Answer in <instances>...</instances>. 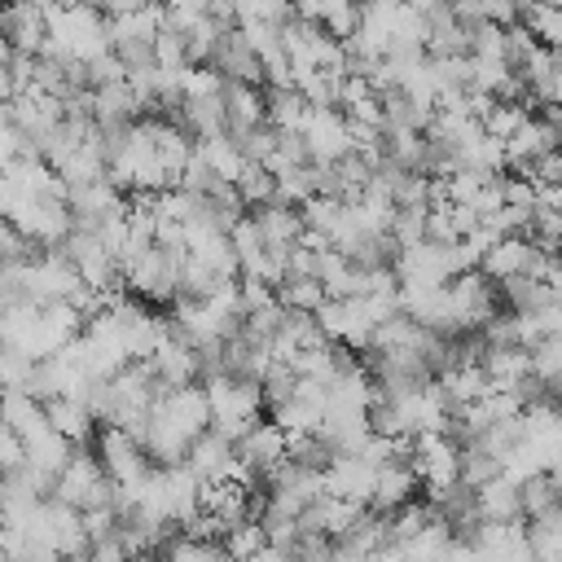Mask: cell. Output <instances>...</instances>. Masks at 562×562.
<instances>
[{
    "mask_svg": "<svg viewBox=\"0 0 562 562\" xmlns=\"http://www.w3.org/2000/svg\"><path fill=\"white\" fill-rule=\"evenodd\" d=\"M294 18L290 0H237V22H263V26H285Z\"/></svg>",
    "mask_w": 562,
    "mask_h": 562,
    "instance_id": "38",
    "label": "cell"
},
{
    "mask_svg": "<svg viewBox=\"0 0 562 562\" xmlns=\"http://www.w3.org/2000/svg\"><path fill=\"white\" fill-rule=\"evenodd\" d=\"M97 461L105 465V474H110L114 487H127V483H136V479L149 474V452L140 448V439L127 426H110V422L101 426V435H97Z\"/></svg>",
    "mask_w": 562,
    "mask_h": 562,
    "instance_id": "10",
    "label": "cell"
},
{
    "mask_svg": "<svg viewBox=\"0 0 562 562\" xmlns=\"http://www.w3.org/2000/svg\"><path fill=\"white\" fill-rule=\"evenodd\" d=\"M206 426H211L206 391H202V386H171V391H162V395L149 404L145 422L136 426V439H140V448H145L154 461L176 465V461H184L189 443H193Z\"/></svg>",
    "mask_w": 562,
    "mask_h": 562,
    "instance_id": "1",
    "label": "cell"
},
{
    "mask_svg": "<svg viewBox=\"0 0 562 562\" xmlns=\"http://www.w3.org/2000/svg\"><path fill=\"white\" fill-rule=\"evenodd\" d=\"M299 140H303V149H307L312 162H338L342 154H351L347 114L334 110V105H307L303 127H299Z\"/></svg>",
    "mask_w": 562,
    "mask_h": 562,
    "instance_id": "9",
    "label": "cell"
},
{
    "mask_svg": "<svg viewBox=\"0 0 562 562\" xmlns=\"http://www.w3.org/2000/svg\"><path fill=\"white\" fill-rule=\"evenodd\" d=\"M0 422L26 443V439H35V435H44L53 422H48V413H44V404H40V395H31V391H0Z\"/></svg>",
    "mask_w": 562,
    "mask_h": 562,
    "instance_id": "23",
    "label": "cell"
},
{
    "mask_svg": "<svg viewBox=\"0 0 562 562\" xmlns=\"http://www.w3.org/2000/svg\"><path fill=\"white\" fill-rule=\"evenodd\" d=\"M492 391H514L522 378H531V351L527 347H483L479 356Z\"/></svg>",
    "mask_w": 562,
    "mask_h": 562,
    "instance_id": "25",
    "label": "cell"
},
{
    "mask_svg": "<svg viewBox=\"0 0 562 562\" xmlns=\"http://www.w3.org/2000/svg\"><path fill=\"white\" fill-rule=\"evenodd\" d=\"M277 303L290 312H316L325 303V285L316 277H285L277 285Z\"/></svg>",
    "mask_w": 562,
    "mask_h": 562,
    "instance_id": "35",
    "label": "cell"
},
{
    "mask_svg": "<svg viewBox=\"0 0 562 562\" xmlns=\"http://www.w3.org/2000/svg\"><path fill=\"white\" fill-rule=\"evenodd\" d=\"M373 479H378V465H369L360 452H338V457H329L321 465V492L325 496H342V501L369 505Z\"/></svg>",
    "mask_w": 562,
    "mask_h": 562,
    "instance_id": "12",
    "label": "cell"
},
{
    "mask_svg": "<svg viewBox=\"0 0 562 562\" xmlns=\"http://www.w3.org/2000/svg\"><path fill=\"white\" fill-rule=\"evenodd\" d=\"M22 448H26V465H31L35 474H44V479H57V474H61V465L70 461V439H66V435H57L53 426H48L44 435L26 439Z\"/></svg>",
    "mask_w": 562,
    "mask_h": 562,
    "instance_id": "27",
    "label": "cell"
},
{
    "mask_svg": "<svg viewBox=\"0 0 562 562\" xmlns=\"http://www.w3.org/2000/svg\"><path fill=\"white\" fill-rule=\"evenodd\" d=\"M496 294L505 299V307H509V312H540L544 303H553L549 285H544V281H536V277H505Z\"/></svg>",
    "mask_w": 562,
    "mask_h": 562,
    "instance_id": "31",
    "label": "cell"
},
{
    "mask_svg": "<svg viewBox=\"0 0 562 562\" xmlns=\"http://www.w3.org/2000/svg\"><path fill=\"white\" fill-rule=\"evenodd\" d=\"M154 562H233L228 553H224V544L220 540H198V536H171L158 553H154Z\"/></svg>",
    "mask_w": 562,
    "mask_h": 562,
    "instance_id": "29",
    "label": "cell"
},
{
    "mask_svg": "<svg viewBox=\"0 0 562 562\" xmlns=\"http://www.w3.org/2000/svg\"><path fill=\"white\" fill-rule=\"evenodd\" d=\"M88 562H132V553L123 549V540H119V531H114V536L88 544Z\"/></svg>",
    "mask_w": 562,
    "mask_h": 562,
    "instance_id": "40",
    "label": "cell"
},
{
    "mask_svg": "<svg viewBox=\"0 0 562 562\" xmlns=\"http://www.w3.org/2000/svg\"><path fill=\"white\" fill-rule=\"evenodd\" d=\"M522 26L544 48H562V0H531L522 4Z\"/></svg>",
    "mask_w": 562,
    "mask_h": 562,
    "instance_id": "28",
    "label": "cell"
},
{
    "mask_svg": "<svg viewBox=\"0 0 562 562\" xmlns=\"http://www.w3.org/2000/svg\"><path fill=\"white\" fill-rule=\"evenodd\" d=\"M4 220L9 228L22 237V241H40V246H61L75 228V215H70V202L66 193H40V198H13L4 206Z\"/></svg>",
    "mask_w": 562,
    "mask_h": 562,
    "instance_id": "4",
    "label": "cell"
},
{
    "mask_svg": "<svg viewBox=\"0 0 562 562\" xmlns=\"http://www.w3.org/2000/svg\"><path fill=\"white\" fill-rule=\"evenodd\" d=\"M408 461H413L417 483L426 487V496H430V501H435L439 492H448V487H457V483H461V443H457L448 430L417 435V439H413Z\"/></svg>",
    "mask_w": 562,
    "mask_h": 562,
    "instance_id": "7",
    "label": "cell"
},
{
    "mask_svg": "<svg viewBox=\"0 0 562 562\" xmlns=\"http://www.w3.org/2000/svg\"><path fill=\"white\" fill-rule=\"evenodd\" d=\"M44 413H48V422H53V430L57 435H66L70 443H83L88 439V430H92V408L83 404V400H75V395H53L48 404H44Z\"/></svg>",
    "mask_w": 562,
    "mask_h": 562,
    "instance_id": "26",
    "label": "cell"
},
{
    "mask_svg": "<svg viewBox=\"0 0 562 562\" xmlns=\"http://www.w3.org/2000/svg\"><path fill=\"white\" fill-rule=\"evenodd\" d=\"M233 184H237L246 211H250V206H263V202H277V176H272L263 162H246Z\"/></svg>",
    "mask_w": 562,
    "mask_h": 562,
    "instance_id": "34",
    "label": "cell"
},
{
    "mask_svg": "<svg viewBox=\"0 0 562 562\" xmlns=\"http://www.w3.org/2000/svg\"><path fill=\"white\" fill-rule=\"evenodd\" d=\"M272 422H277L285 435H316L321 422H325V386L312 382V378H299L294 395L272 408Z\"/></svg>",
    "mask_w": 562,
    "mask_h": 562,
    "instance_id": "14",
    "label": "cell"
},
{
    "mask_svg": "<svg viewBox=\"0 0 562 562\" xmlns=\"http://www.w3.org/2000/svg\"><path fill=\"white\" fill-rule=\"evenodd\" d=\"M48 53L70 57V61H97L110 53V18H101V9L92 4H53L48 9Z\"/></svg>",
    "mask_w": 562,
    "mask_h": 562,
    "instance_id": "2",
    "label": "cell"
},
{
    "mask_svg": "<svg viewBox=\"0 0 562 562\" xmlns=\"http://www.w3.org/2000/svg\"><path fill=\"white\" fill-rule=\"evenodd\" d=\"M149 369H154V378L162 382V391H171V386H193V378L202 373V351L193 347V342H184L176 329L158 342V351L149 356Z\"/></svg>",
    "mask_w": 562,
    "mask_h": 562,
    "instance_id": "15",
    "label": "cell"
},
{
    "mask_svg": "<svg viewBox=\"0 0 562 562\" xmlns=\"http://www.w3.org/2000/svg\"><path fill=\"white\" fill-rule=\"evenodd\" d=\"M312 316L334 347H351V351H364L373 342V329H378V321L369 316V307L360 299H325Z\"/></svg>",
    "mask_w": 562,
    "mask_h": 562,
    "instance_id": "8",
    "label": "cell"
},
{
    "mask_svg": "<svg viewBox=\"0 0 562 562\" xmlns=\"http://www.w3.org/2000/svg\"><path fill=\"white\" fill-rule=\"evenodd\" d=\"M501 145H505V167L527 171L536 158H544L549 149H558V145H562V136H558L540 114H527V119H522V123H518Z\"/></svg>",
    "mask_w": 562,
    "mask_h": 562,
    "instance_id": "18",
    "label": "cell"
},
{
    "mask_svg": "<svg viewBox=\"0 0 562 562\" xmlns=\"http://www.w3.org/2000/svg\"><path fill=\"white\" fill-rule=\"evenodd\" d=\"M184 465L198 474V483H220V479H233V465H237V443L224 439L215 426H206L189 452H184Z\"/></svg>",
    "mask_w": 562,
    "mask_h": 562,
    "instance_id": "16",
    "label": "cell"
},
{
    "mask_svg": "<svg viewBox=\"0 0 562 562\" xmlns=\"http://www.w3.org/2000/svg\"><path fill=\"white\" fill-rule=\"evenodd\" d=\"M474 514L479 522H518L522 518V501H518V483L496 474L483 487H474Z\"/></svg>",
    "mask_w": 562,
    "mask_h": 562,
    "instance_id": "24",
    "label": "cell"
},
{
    "mask_svg": "<svg viewBox=\"0 0 562 562\" xmlns=\"http://www.w3.org/2000/svg\"><path fill=\"white\" fill-rule=\"evenodd\" d=\"M250 220H255V228H259V237L277 250V255H285L290 246H299L303 241V215H299V206H285V202H263V206H250Z\"/></svg>",
    "mask_w": 562,
    "mask_h": 562,
    "instance_id": "21",
    "label": "cell"
},
{
    "mask_svg": "<svg viewBox=\"0 0 562 562\" xmlns=\"http://www.w3.org/2000/svg\"><path fill=\"white\" fill-rule=\"evenodd\" d=\"M22 154H35V145L26 140V132L18 127V119H13V110L0 101V167H9L13 158H22Z\"/></svg>",
    "mask_w": 562,
    "mask_h": 562,
    "instance_id": "39",
    "label": "cell"
},
{
    "mask_svg": "<svg viewBox=\"0 0 562 562\" xmlns=\"http://www.w3.org/2000/svg\"><path fill=\"white\" fill-rule=\"evenodd\" d=\"M35 364H40V360H35L31 351L0 342V391H31Z\"/></svg>",
    "mask_w": 562,
    "mask_h": 562,
    "instance_id": "33",
    "label": "cell"
},
{
    "mask_svg": "<svg viewBox=\"0 0 562 562\" xmlns=\"http://www.w3.org/2000/svg\"><path fill=\"white\" fill-rule=\"evenodd\" d=\"M53 496L79 514L88 509H101V505H114V483L105 474V465L88 452H70V461L61 465V474L53 479Z\"/></svg>",
    "mask_w": 562,
    "mask_h": 562,
    "instance_id": "6",
    "label": "cell"
},
{
    "mask_svg": "<svg viewBox=\"0 0 562 562\" xmlns=\"http://www.w3.org/2000/svg\"><path fill=\"white\" fill-rule=\"evenodd\" d=\"M303 114H307V101L299 88H272L268 97V123L277 132H299L303 127Z\"/></svg>",
    "mask_w": 562,
    "mask_h": 562,
    "instance_id": "32",
    "label": "cell"
},
{
    "mask_svg": "<svg viewBox=\"0 0 562 562\" xmlns=\"http://www.w3.org/2000/svg\"><path fill=\"white\" fill-rule=\"evenodd\" d=\"M527 237L549 250V255H562V206H536L531 211V224H527Z\"/></svg>",
    "mask_w": 562,
    "mask_h": 562,
    "instance_id": "37",
    "label": "cell"
},
{
    "mask_svg": "<svg viewBox=\"0 0 562 562\" xmlns=\"http://www.w3.org/2000/svg\"><path fill=\"white\" fill-rule=\"evenodd\" d=\"M180 268H184V246H149L127 272V290L145 303H176L180 299Z\"/></svg>",
    "mask_w": 562,
    "mask_h": 562,
    "instance_id": "5",
    "label": "cell"
},
{
    "mask_svg": "<svg viewBox=\"0 0 562 562\" xmlns=\"http://www.w3.org/2000/svg\"><path fill=\"white\" fill-rule=\"evenodd\" d=\"M404 4H408V9H417V13L426 18V13H435V9H443L448 0H404Z\"/></svg>",
    "mask_w": 562,
    "mask_h": 562,
    "instance_id": "42",
    "label": "cell"
},
{
    "mask_svg": "<svg viewBox=\"0 0 562 562\" xmlns=\"http://www.w3.org/2000/svg\"><path fill=\"white\" fill-rule=\"evenodd\" d=\"M206 404H211V426L224 439H241L255 422H263V391L250 378H233V373H211L206 378Z\"/></svg>",
    "mask_w": 562,
    "mask_h": 562,
    "instance_id": "3",
    "label": "cell"
},
{
    "mask_svg": "<svg viewBox=\"0 0 562 562\" xmlns=\"http://www.w3.org/2000/svg\"><path fill=\"white\" fill-rule=\"evenodd\" d=\"M206 66L220 70V79H237V83H259V75H263V61H259V53L250 48V40L241 35V26H228V31L215 40Z\"/></svg>",
    "mask_w": 562,
    "mask_h": 562,
    "instance_id": "17",
    "label": "cell"
},
{
    "mask_svg": "<svg viewBox=\"0 0 562 562\" xmlns=\"http://www.w3.org/2000/svg\"><path fill=\"white\" fill-rule=\"evenodd\" d=\"M220 97H224V127H228V136H246L259 123H268V97L255 83L224 79V92Z\"/></svg>",
    "mask_w": 562,
    "mask_h": 562,
    "instance_id": "20",
    "label": "cell"
},
{
    "mask_svg": "<svg viewBox=\"0 0 562 562\" xmlns=\"http://www.w3.org/2000/svg\"><path fill=\"white\" fill-rule=\"evenodd\" d=\"M18 57H22V53H18V48H13V44H9L4 35H0V83H4L9 75H13V66H18Z\"/></svg>",
    "mask_w": 562,
    "mask_h": 562,
    "instance_id": "41",
    "label": "cell"
},
{
    "mask_svg": "<svg viewBox=\"0 0 562 562\" xmlns=\"http://www.w3.org/2000/svg\"><path fill=\"white\" fill-rule=\"evenodd\" d=\"M413 492H417V470H413V461H408V457H395V461L378 465V479H373V496H369V505H373V509H382V514H391V509L408 505V501H413Z\"/></svg>",
    "mask_w": 562,
    "mask_h": 562,
    "instance_id": "22",
    "label": "cell"
},
{
    "mask_svg": "<svg viewBox=\"0 0 562 562\" xmlns=\"http://www.w3.org/2000/svg\"><path fill=\"white\" fill-rule=\"evenodd\" d=\"M0 35H4L18 53L35 57V53L44 48V40H48V9L35 4V0H9V4L0 9Z\"/></svg>",
    "mask_w": 562,
    "mask_h": 562,
    "instance_id": "13",
    "label": "cell"
},
{
    "mask_svg": "<svg viewBox=\"0 0 562 562\" xmlns=\"http://www.w3.org/2000/svg\"><path fill=\"white\" fill-rule=\"evenodd\" d=\"M198 154L211 162V171H215L220 180H237V176H241V167H246V154H241V145H237L228 132L198 140Z\"/></svg>",
    "mask_w": 562,
    "mask_h": 562,
    "instance_id": "30",
    "label": "cell"
},
{
    "mask_svg": "<svg viewBox=\"0 0 562 562\" xmlns=\"http://www.w3.org/2000/svg\"><path fill=\"white\" fill-rule=\"evenodd\" d=\"M66 202H70V215L79 228H101L110 220H119L127 211L123 202V189L105 176V180H92V184H70L66 189Z\"/></svg>",
    "mask_w": 562,
    "mask_h": 562,
    "instance_id": "11",
    "label": "cell"
},
{
    "mask_svg": "<svg viewBox=\"0 0 562 562\" xmlns=\"http://www.w3.org/2000/svg\"><path fill=\"white\" fill-rule=\"evenodd\" d=\"M237 457H241V465H250L255 479L263 483V479L285 461V430H281L277 422H255V426L237 439Z\"/></svg>",
    "mask_w": 562,
    "mask_h": 562,
    "instance_id": "19",
    "label": "cell"
},
{
    "mask_svg": "<svg viewBox=\"0 0 562 562\" xmlns=\"http://www.w3.org/2000/svg\"><path fill=\"white\" fill-rule=\"evenodd\" d=\"M220 544H224V553H228L233 562H246L259 544H268V536H263V522H259V518H241V522H233V527L220 536Z\"/></svg>",
    "mask_w": 562,
    "mask_h": 562,
    "instance_id": "36",
    "label": "cell"
}]
</instances>
